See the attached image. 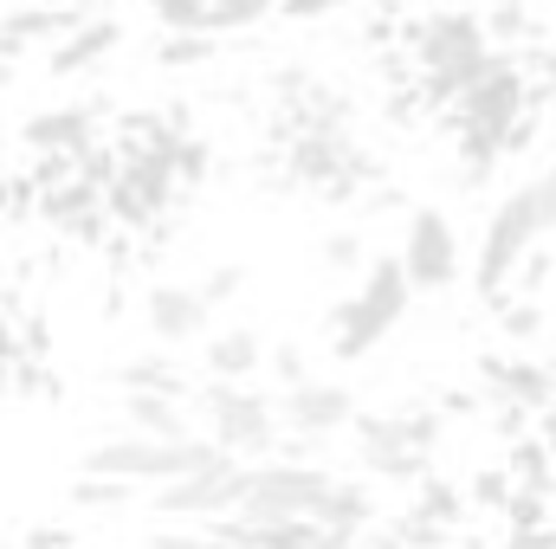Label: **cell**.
<instances>
[{
    "label": "cell",
    "instance_id": "6da1fadb",
    "mask_svg": "<svg viewBox=\"0 0 556 549\" xmlns=\"http://www.w3.org/2000/svg\"><path fill=\"white\" fill-rule=\"evenodd\" d=\"M402 33H408V59L420 72V104H433V111H446L492 59V39L472 7H433V13L408 20Z\"/></svg>",
    "mask_w": 556,
    "mask_h": 549
},
{
    "label": "cell",
    "instance_id": "7a4b0ae2",
    "mask_svg": "<svg viewBox=\"0 0 556 549\" xmlns=\"http://www.w3.org/2000/svg\"><path fill=\"white\" fill-rule=\"evenodd\" d=\"M408 304H415V284L402 272V259H395V253H389V259H369V266H363V291L330 310V356H337V362H363V356L408 317Z\"/></svg>",
    "mask_w": 556,
    "mask_h": 549
},
{
    "label": "cell",
    "instance_id": "3957f363",
    "mask_svg": "<svg viewBox=\"0 0 556 549\" xmlns=\"http://www.w3.org/2000/svg\"><path fill=\"white\" fill-rule=\"evenodd\" d=\"M220 446L207 433H188V439H149V433H117L104 446H85L78 472H98V478H130V485H175L201 465H214Z\"/></svg>",
    "mask_w": 556,
    "mask_h": 549
},
{
    "label": "cell",
    "instance_id": "277c9868",
    "mask_svg": "<svg viewBox=\"0 0 556 549\" xmlns=\"http://www.w3.org/2000/svg\"><path fill=\"white\" fill-rule=\"evenodd\" d=\"M194 413H201V433L220 446V452H233V459H273L278 446V401L273 395H253L247 382H207L201 395H188Z\"/></svg>",
    "mask_w": 556,
    "mask_h": 549
},
{
    "label": "cell",
    "instance_id": "5b68a950",
    "mask_svg": "<svg viewBox=\"0 0 556 549\" xmlns=\"http://www.w3.org/2000/svg\"><path fill=\"white\" fill-rule=\"evenodd\" d=\"M531 72H525V59L518 52H492L485 59V72L446 104V117H453V130L459 137H479V142H505V130L531 111Z\"/></svg>",
    "mask_w": 556,
    "mask_h": 549
},
{
    "label": "cell",
    "instance_id": "8992f818",
    "mask_svg": "<svg viewBox=\"0 0 556 549\" xmlns=\"http://www.w3.org/2000/svg\"><path fill=\"white\" fill-rule=\"evenodd\" d=\"M330 478H337V472H324V465H311V459H253L233 518H247V524H291V518H311Z\"/></svg>",
    "mask_w": 556,
    "mask_h": 549
},
{
    "label": "cell",
    "instance_id": "52a82bcc",
    "mask_svg": "<svg viewBox=\"0 0 556 549\" xmlns=\"http://www.w3.org/2000/svg\"><path fill=\"white\" fill-rule=\"evenodd\" d=\"M538 240H544V233H538V214H531L525 188H518V194H505V201L492 207L485 240H479V259H472V284H479V297H485L492 310L511 297V272H518V259H525Z\"/></svg>",
    "mask_w": 556,
    "mask_h": 549
},
{
    "label": "cell",
    "instance_id": "ba28073f",
    "mask_svg": "<svg viewBox=\"0 0 556 549\" xmlns=\"http://www.w3.org/2000/svg\"><path fill=\"white\" fill-rule=\"evenodd\" d=\"M240 491H247V459L220 452L214 465L175 478V485H155V518H194V524H214V518H233L240 511Z\"/></svg>",
    "mask_w": 556,
    "mask_h": 549
},
{
    "label": "cell",
    "instance_id": "9c48e42d",
    "mask_svg": "<svg viewBox=\"0 0 556 549\" xmlns=\"http://www.w3.org/2000/svg\"><path fill=\"white\" fill-rule=\"evenodd\" d=\"M402 272L415 291H453L459 272H466V259H459V233H453V220L440 214V207H415L408 214V227H402Z\"/></svg>",
    "mask_w": 556,
    "mask_h": 549
},
{
    "label": "cell",
    "instance_id": "30bf717a",
    "mask_svg": "<svg viewBox=\"0 0 556 549\" xmlns=\"http://www.w3.org/2000/svg\"><path fill=\"white\" fill-rule=\"evenodd\" d=\"M356 388L343 382H298V388H278V426L298 433V439H330V433H350L356 420Z\"/></svg>",
    "mask_w": 556,
    "mask_h": 549
},
{
    "label": "cell",
    "instance_id": "8fae6325",
    "mask_svg": "<svg viewBox=\"0 0 556 549\" xmlns=\"http://www.w3.org/2000/svg\"><path fill=\"white\" fill-rule=\"evenodd\" d=\"M142 330H149L155 343H201V336H207V297H201L194 284L162 278V284L142 291Z\"/></svg>",
    "mask_w": 556,
    "mask_h": 549
},
{
    "label": "cell",
    "instance_id": "7c38bea8",
    "mask_svg": "<svg viewBox=\"0 0 556 549\" xmlns=\"http://www.w3.org/2000/svg\"><path fill=\"white\" fill-rule=\"evenodd\" d=\"M98 117H104L98 98H91V104H52V111H33V117L20 124V142H26L33 155H72V162H78V149L98 142Z\"/></svg>",
    "mask_w": 556,
    "mask_h": 549
},
{
    "label": "cell",
    "instance_id": "4fadbf2b",
    "mask_svg": "<svg viewBox=\"0 0 556 549\" xmlns=\"http://www.w3.org/2000/svg\"><path fill=\"white\" fill-rule=\"evenodd\" d=\"M117 46H124V20H117V13H85V20L46 52V72H52V78H85V72L104 65Z\"/></svg>",
    "mask_w": 556,
    "mask_h": 549
},
{
    "label": "cell",
    "instance_id": "5bb4252c",
    "mask_svg": "<svg viewBox=\"0 0 556 549\" xmlns=\"http://www.w3.org/2000/svg\"><path fill=\"white\" fill-rule=\"evenodd\" d=\"M78 20H85V13H72V7H46V0H33V7H7V13H0V59L13 65V59L33 52V46H59Z\"/></svg>",
    "mask_w": 556,
    "mask_h": 549
},
{
    "label": "cell",
    "instance_id": "9a60e30c",
    "mask_svg": "<svg viewBox=\"0 0 556 549\" xmlns=\"http://www.w3.org/2000/svg\"><path fill=\"white\" fill-rule=\"evenodd\" d=\"M201 362H207V382H247V375L266 369V336L247 330V323L214 330V336L201 343Z\"/></svg>",
    "mask_w": 556,
    "mask_h": 549
},
{
    "label": "cell",
    "instance_id": "2e32d148",
    "mask_svg": "<svg viewBox=\"0 0 556 549\" xmlns=\"http://www.w3.org/2000/svg\"><path fill=\"white\" fill-rule=\"evenodd\" d=\"M479 375H485L505 401H518V408H531V413H544L556 401V369H538V362H525V356H485Z\"/></svg>",
    "mask_w": 556,
    "mask_h": 549
},
{
    "label": "cell",
    "instance_id": "e0dca14e",
    "mask_svg": "<svg viewBox=\"0 0 556 549\" xmlns=\"http://www.w3.org/2000/svg\"><path fill=\"white\" fill-rule=\"evenodd\" d=\"M39 220L46 227H59V233H98L111 214H104V194L91 188V181H59V188H46L39 194Z\"/></svg>",
    "mask_w": 556,
    "mask_h": 549
},
{
    "label": "cell",
    "instance_id": "ac0fdd59",
    "mask_svg": "<svg viewBox=\"0 0 556 549\" xmlns=\"http://www.w3.org/2000/svg\"><path fill=\"white\" fill-rule=\"evenodd\" d=\"M311 524H324V531H337V537H363V531L376 524V491H369V478H330L324 498H317V511H311Z\"/></svg>",
    "mask_w": 556,
    "mask_h": 549
},
{
    "label": "cell",
    "instance_id": "d6986e66",
    "mask_svg": "<svg viewBox=\"0 0 556 549\" xmlns=\"http://www.w3.org/2000/svg\"><path fill=\"white\" fill-rule=\"evenodd\" d=\"M124 420H130V433H149V439H188L194 433L181 395H124Z\"/></svg>",
    "mask_w": 556,
    "mask_h": 549
},
{
    "label": "cell",
    "instance_id": "ffe728a7",
    "mask_svg": "<svg viewBox=\"0 0 556 549\" xmlns=\"http://www.w3.org/2000/svg\"><path fill=\"white\" fill-rule=\"evenodd\" d=\"M117 388H124V395H181V401H188V375H181L168 356H155V349L117 362Z\"/></svg>",
    "mask_w": 556,
    "mask_h": 549
},
{
    "label": "cell",
    "instance_id": "44dd1931",
    "mask_svg": "<svg viewBox=\"0 0 556 549\" xmlns=\"http://www.w3.org/2000/svg\"><path fill=\"white\" fill-rule=\"evenodd\" d=\"M408 518H415V524H427V531H440V537H453V531L466 524V498H459L446 478H420Z\"/></svg>",
    "mask_w": 556,
    "mask_h": 549
},
{
    "label": "cell",
    "instance_id": "7402d4cb",
    "mask_svg": "<svg viewBox=\"0 0 556 549\" xmlns=\"http://www.w3.org/2000/svg\"><path fill=\"white\" fill-rule=\"evenodd\" d=\"M356 459H363V478H382V485L427 478V452H408V446H356Z\"/></svg>",
    "mask_w": 556,
    "mask_h": 549
},
{
    "label": "cell",
    "instance_id": "603a6c76",
    "mask_svg": "<svg viewBox=\"0 0 556 549\" xmlns=\"http://www.w3.org/2000/svg\"><path fill=\"white\" fill-rule=\"evenodd\" d=\"M65 498H72L78 511H124V505L137 498V485H130V478H98V472H78Z\"/></svg>",
    "mask_w": 556,
    "mask_h": 549
},
{
    "label": "cell",
    "instance_id": "cb8c5ba5",
    "mask_svg": "<svg viewBox=\"0 0 556 549\" xmlns=\"http://www.w3.org/2000/svg\"><path fill=\"white\" fill-rule=\"evenodd\" d=\"M266 13H278V0H207V13H201V33H247V26H260Z\"/></svg>",
    "mask_w": 556,
    "mask_h": 549
},
{
    "label": "cell",
    "instance_id": "d4e9b609",
    "mask_svg": "<svg viewBox=\"0 0 556 549\" xmlns=\"http://www.w3.org/2000/svg\"><path fill=\"white\" fill-rule=\"evenodd\" d=\"M551 446H544V439H518V446H511V465H505V472H511V485H518V491H551Z\"/></svg>",
    "mask_w": 556,
    "mask_h": 549
},
{
    "label": "cell",
    "instance_id": "484cf974",
    "mask_svg": "<svg viewBox=\"0 0 556 549\" xmlns=\"http://www.w3.org/2000/svg\"><path fill=\"white\" fill-rule=\"evenodd\" d=\"M214 59V33H168L155 39V65L162 72H188V65H207Z\"/></svg>",
    "mask_w": 556,
    "mask_h": 549
},
{
    "label": "cell",
    "instance_id": "4316f807",
    "mask_svg": "<svg viewBox=\"0 0 556 549\" xmlns=\"http://www.w3.org/2000/svg\"><path fill=\"white\" fill-rule=\"evenodd\" d=\"M498 336L505 343H538L544 336V304L538 297H505L498 304Z\"/></svg>",
    "mask_w": 556,
    "mask_h": 549
},
{
    "label": "cell",
    "instance_id": "83f0119b",
    "mask_svg": "<svg viewBox=\"0 0 556 549\" xmlns=\"http://www.w3.org/2000/svg\"><path fill=\"white\" fill-rule=\"evenodd\" d=\"M505 524H511V537H538V531H551V491H518V485H511V498H505Z\"/></svg>",
    "mask_w": 556,
    "mask_h": 549
},
{
    "label": "cell",
    "instance_id": "f1b7e54d",
    "mask_svg": "<svg viewBox=\"0 0 556 549\" xmlns=\"http://www.w3.org/2000/svg\"><path fill=\"white\" fill-rule=\"evenodd\" d=\"M72 175H78V181H91V188H98V194H104V188H111V181H117V175H124V155H117V142H91V149H78V162H72Z\"/></svg>",
    "mask_w": 556,
    "mask_h": 549
},
{
    "label": "cell",
    "instance_id": "f546056e",
    "mask_svg": "<svg viewBox=\"0 0 556 549\" xmlns=\"http://www.w3.org/2000/svg\"><path fill=\"white\" fill-rule=\"evenodd\" d=\"M317 259H324V272H343V278L369 266V253H363V233H356V227H337V233H324Z\"/></svg>",
    "mask_w": 556,
    "mask_h": 549
},
{
    "label": "cell",
    "instance_id": "4dcf8cb0",
    "mask_svg": "<svg viewBox=\"0 0 556 549\" xmlns=\"http://www.w3.org/2000/svg\"><path fill=\"white\" fill-rule=\"evenodd\" d=\"M207 175H214V149H207V137L188 130V137L175 142V181H181V188H201Z\"/></svg>",
    "mask_w": 556,
    "mask_h": 549
},
{
    "label": "cell",
    "instance_id": "1f68e13d",
    "mask_svg": "<svg viewBox=\"0 0 556 549\" xmlns=\"http://www.w3.org/2000/svg\"><path fill=\"white\" fill-rule=\"evenodd\" d=\"M551 278H556V253H551V240H538V246L518 259V272H511V291H518V297H538Z\"/></svg>",
    "mask_w": 556,
    "mask_h": 549
},
{
    "label": "cell",
    "instance_id": "d6a6232c",
    "mask_svg": "<svg viewBox=\"0 0 556 549\" xmlns=\"http://www.w3.org/2000/svg\"><path fill=\"white\" fill-rule=\"evenodd\" d=\"M525 201H531V214H538V233L551 240V233H556V155L531 175V181H525Z\"/></svg>",
    "mask_w": 556,
    "mask_h": 549
},
{
    "label": "cell",
    "instance_id": "836d02e7",
    "mask_svg": "<svg viewBox=\"0 0 556 549\" xmlns=\"http://www.w3.org/2000/svg\"><path fill=\"white\" fill-rule=\"evenodd\" d=\"M479 26H485V39H492V46H498V39L511 46V39H525L531 13H525L518 0H498V7H485V13H479Z\"/></svg>",
    "mask_w": 556,
    "mask_h": 549
},
{
    "label": "cell",
    "instance_id": "e575fe53",
    "mask_svg": "<svg viewBox=\"0 0 556 549\" xmlns=\"http://www.w3.org/2000/svg\"><path fill=\"white\" fill-rule=\"evenodd\" d=\"M149 13H155L168 33H201V13H207V0H149Z\"/></svg>",
    "mask_w": 556,
    "mask_h": 549
},
{
    "label": "cell",
    "instance_id": "d590c367",
    "mask_svg": "<svg viewBox=\"0 0 556 549\" xmlns=\"http://www.w3.org/2000/svg\"><path fill=\"white\" fill-rule=\"evenodd\" d=\"M240 284H247V272H240V266H214V272L201 278L194 291H201V297H207V310H214V304H233V297H240Z\"/></svg>",
    "mask_w": 556,
    "mask_h": 549
},
{
    "label": "cell",
    "instance_id": "8d00e7d4",
    "mask_svg": "<svg viewBox=\"0 0 556 549\" xmlns=\"http://www.w3.org/2000/svg\"><path fill=\"white\" fill-rule=\"evenodd\" d=\"M266 369H273L278 388H298V382H304V349H298V343H273V349H266Z\"/></svg>",
    "mask_w": 556,
    "mask_h": 549
},
{
    "label": "cell",
    "instance_id": "74e56055",
    "mask_svg": "<svg viewBox=\"0 0 556 549\" xmlns=\"http://www.w3.org/2000/svg\"><path fill=\"white\" fill-rule=\"evenodd\" d=\"M304 85H311V72H304V65H278V72H273V98H278V111H291V104L304 98Z\"/></svg>",
    "mask_w": 556,
    "mask_h": 549
},
{
    "label": "cell",
    "instance_id": "f35d334b",
    "mask_svg": "<svg viewBox=\"0 0 556 549\" xmlns=\"http://www.w3.org/2000/svg\"><path fill=\"white\" fill-rule=\"evenodd\" d=\"M505 498H511V472H498V465H492V472H479V478H472V498H466V505H505Z\"/></svg>",
    "mask_w": 556,
    "mask_h": 549
},
{
    "label": "cell",
    "instance_id": "ab89813d",
    "mask_svg": "<svg viewBox=\"0 0 556 549\" xmlns=\"http://www.w3.org/2000/svg\"><path fill=\"white\" fill-rule=\"evenodd\" d=\"M26 181H33V188H39V194H46V188H59V181H72V155H39V162H33V175H26Z\"/></svg>",
    "mask_w": 556,
    "mask_h": 549
},
{
    "label": "cell",
    "instance_id": "60d3db41",
    "mask_svg": "<svg viewBox=\"0 0 556 549\" xmlns=\"http://www.w3.org/2000/svg\"><path fill=\"white\" fill-rule=\"evenodd\" d=\"M20 549H72V531L65 524H26Z\"/></svg>",
    "mask_w": 556,
    "mask_h": 549
},
{
    "label": "cell",
    "instance_id": "b9f144b4",
    "mask_svg": "<svg viewBox=\"0 0 556 549\" xmlns=\"http://www.w3.org/2000/svg\"><path fill=\"white\" fill-rule=\"evenodd\" d=\"M492 426L525 439V426H531V408H518V401H505V395H498V408H492Z\"/></svg>",
    "mask_w": 556,
    "mask_h": 549
},
{
    "label": "cell",
    "instance_id": "7bdbcfd3",
    "mask_svg": "<svg viewBox=\"0 0 556 549\" xmlns=\"http://www.w3.org/2000/svg\"><path fill=\"white\" fill-rule=\"evenodd\" d=\"M13 362H20V330L0 317V382H13Z\"/></svg>",
    "mask_w": 556,
    "mask_h": 549
},
{
    "label": "cell",
    "instance_id": "ee69618b",
    "mask_svg": "<svg viewBox=\"0 0 556 549\" xmlns=\"http://www.w3.org/2000/svg\"><path fill=\"white\" fill-rule=\"evenodd\" d=\"M343 0H278V13H291V20H324V13H337Z\"/></svg>",
    "mask_w": 556,
    "mask_h": 549
},
{
    "label": "cell",
    "instance_id": "f6af8a7d",
    "mask_svg": "<svg viewBox=\"0 0 556 549\" xmlns=\"http://www.w3.org/2000/svg\"><path fill=\"white\" fill-rule=\"evenodd\" d=\"M356 207H363V214H395V207H402V194H395V188H376V194H369V201H356Z\"/></svg>",
    "mask_w": 556,
    "mask_h": 549
},
{
    "label": "cell",
    "instance_id": "bcb514c9",
    "mask_svg": "<svg viewBox=\"0 0 556 549\" xmlns=\"http://www.w3.org/2000/svg\"><path fill=\"white\" fill-rule=\"evenodd\" d=\"M440 413H446V420H453V413H479V395H466V388H446Z\"/></svg>",
    "mask_w": 556,
    "mask_h": 549
},
{
    "label": "cell",
    "instance_id": "7dc6e473",
    "mask_svg": "<svg viewBox=\"0 0 556 549\" xmlns=\"http://www.w3.org/2000/svg\"><path fill=\"white\" fill-rule=\"evenodd\" d=\"M46 7H72V13H111L117 0H46Z\"/></svg>",
    "mask_w": 556,
    "mask_h": 549
},
{
    "label": "cell",
    "instance_id": "c3c4849f",
    "mask_svg": "<svg viewBox=\"0 0 556 549\" xmlns=\"http://www.w3.org/2000/svg\"><path fill=\"white\" fill-rule=\"evenodd\" d=\"M538 439L551 446V459H556V401H551V408H544V433H538Z\"/></svg>",
    "mask_w": 556,
    "mask_h": 549
},
{
    "label": "cell",
    "instance_id": "681fc988",
    "mask_svg": "<svg viewBox=\"0 0 556 549\" xmlns=\"http://www.w3.org/2000/svg\"><path fill=\"white\" fill-rule=\"evenodd\" d=\"M13 220V181H0V227Z\"/></svg>",
    "mask_w": 556,
    "mask_h": 549
},
{
    "label": "cell",
    "instance_id": "f907efd6",
    "mask_svg": "<svg viewBox=\"0 0 556 549\" xmlns=\"http://www.w3.org/2000/svg\"><path fill=\"white\" fill-rule=\"evenodd\" d=\"M7 85H13V65H7V59H0V98H7Z\"/></svg>",
    "mask_w": 556,
    "mask_h": 549
},
{
    "label": "cell",
    "instance_id": "816d5d0a",
    "mask_svg": "<svg viewBox=\"0 0 556 549\" xmlns=\"http://www.w3.org/2000/svg\"><path fill=\"white\" fill-rule=\"evenodd\" d=\"M551 130H556V85H551Z\"/></svg>",
    "mask_w": 556,
    "mask_h": 549
},
{
    "label": "cell",
    "instance_id": "f5cc1de1",
    "mask_svg": "<svg viewBox=\"0 0 556 549\" xmlns=\"http://www.w3.org/2000/svg\"><path fill=\"white\" fill-rule=\"evenodd\" d=\"M0 13H7V0H0Z\"/></svg>",
    "mask_w": 556,
    "mask_h": 549
},
{
    "label": "cell",
    "instance_id": "db71d44e",
    "mask_svg": "<svg viewBox=\"0 0 556 549\" xmlns=\"http://www.w3.org/2000/svg\"><path fill=\"white\" fill-rule=\"evenodd\" d=\"M142 7H149V0H142Z\"/></svg>",
    "mask_w": 556,
    "mask_h": 549
}]
</instances>
